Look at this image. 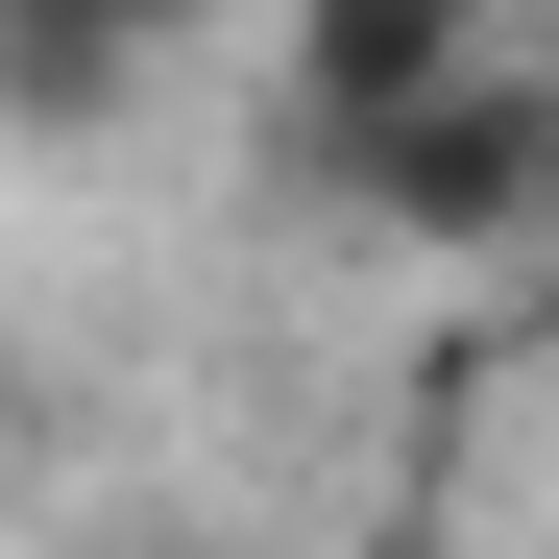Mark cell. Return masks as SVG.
Wrapping results in <instances>:
<instances>
[{
	"label": "cell",
	"mask_w": 559,
	"mask_h": 559,
	"mask_svg": "<svg viewBox=\"0 0 559 559\" xmlns=\"http://www.w3.org/2000/svg\"><path fill=\"white\" fill-rule=\"evenodd\" d=\"M438 73H487V0H293V170H341L365 122H414Z\"/></svg>",
	"instance_id": "2"
},
{
	"label": "cell",
	"mask_w": 559,
	"mask_h": 559,
	"mask_svg": "<svg viewBox=\"0 0 559 559\" xmlns=\"http://www.w3.org/2000/svg\"><path fill=\"white\" fill-rule=\"evenodd\" d=\"M317 195H341V219H390L414 267H559V73H535V49L438 73V98H414V122H365Z\"/></svg>",
	"instance_id": "1"
},
{
	"label": "cell",
	"mask_w": 559,
	"mask_h": 559,
	"mask_svg": "<svg viewBox=\"0 0 559 559\" xmlns=\"http://www.w3.org/2000/svg\"><path fill=\"white\" fill-rule=\"evenodd\" d=\"M170 49H219V0H0V98L25 122H122Z\"/></svg>",
	"instance_id": "3"
}]
</instances>
